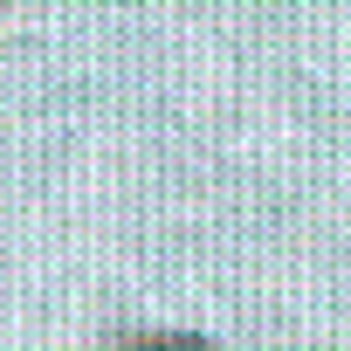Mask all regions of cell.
<instances>
[{"label":"cell","mask_w":351,"mask_h":351,"mask_svg":"<svg viewBox=\"0 0 351 351\" xmlns=\"http://www.w3.org/2000/svg\"><path fill=\"white\" fill-rule=\"evenodd\" d=\"M97 351H221L200 330H104Z\"/></svg>","instance_id":"cell-1"},{"label":"cell","mask_w":351,"mask_h":351,"mask_svg":"<svg viewBox=\"0 0 351 351\" xmlns=\"http://www.w3.org/2000/svg\"><path fill=\"white\" fill-rule=\"evenodd\" d=\"M0 8H8V0H0Z\"/></svg>","instance_id":"cell-2"}]
</instances>
